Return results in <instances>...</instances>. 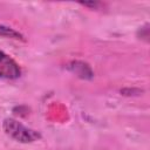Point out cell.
<instances>
[{
	"label": "cell",
	"mask_w": 150,
	"mask_h": 150,
	"mask_svg": "<svg viewBox=\"0 0 150 150\" xmlns=\"http://www.w3.org/2000/svg\"><path fill=\"white\" fill-rule=\"evenodd\" d=\"M21 75L19 64L6 53L0 50V77L7 80H15Z\"/></svg>",
	"instance_id": "obj_2"
},
{
	"label": "cell",
	"mask_w": 150,
	"mask_h": 150,
	"mask_svg": "<svg viewBox=\"0 0 150 150\" xmlns=\"http://www.w3.org/2000/svg\"><path fill=\"white\" fill-rule=\"evenodd\" d=\"M69 69L75 73V75L80 76V77H83V79H89L93 76V71L90 69V67L87 64V63H83V62H80V61H75V62H71L69 64Z\"/></svg>",
	"instance_id": "obj_3"
},
{
	"label": "cell",
	"mask_w": 150,
	"mask_h": 150,
	"mask_svg": "<svg viewBox=\"0 0 150 150\" xmlns=\"http://www.w3.org/2000/svg\"><path fill=\"white\" fill-rule=\"evenodd\" d=\"M2 129L7 136L20 143H32L41 138L39 131L26 127L15 118H5L2 122Z\"/></svg>",
	"instance_id": "obj_1"
},
{
	"label": "cell",
	"mask_w": 150,
	"mask_h": 150,
	"mask_svg": "<svg viewBox=\"0 0 150 150\" xmlns=\"http://www.w3.org/2000/svg\"><path fill=\"white\" fill-rule=\"evenodd\" d=\"M0 36L1 38H7V39H13V40L25 41V38L21 33H19L14 28H11V27L4 26V25H0Z\"/></svg>",
	"instance_id": "obj_4"
}]
</instances>
